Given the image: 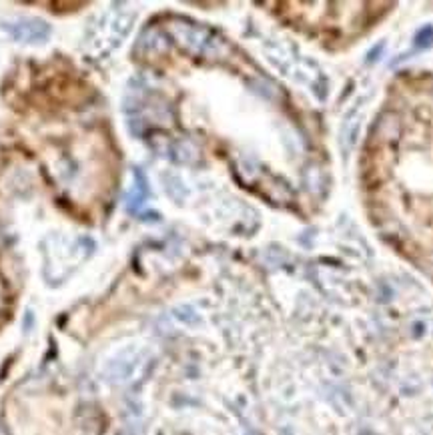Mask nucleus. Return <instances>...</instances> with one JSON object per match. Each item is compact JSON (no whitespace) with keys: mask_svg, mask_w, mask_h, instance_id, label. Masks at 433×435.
<instances>
[{"mask_svg":"<svg viewBox=\"0 0 433 435\" xmlns=\"http://www.w3.org/2000/svg\"><path fill=\"white\" fill-rule=\"evenodd\" d=\"M4 31L14 40L26 45H40L50 36V26L40 18H16L12 23L4 24Z\"/></svg>","mask_w":433,"mask_h":435,"instance_id":"1","label":"nucleus"}]
</instances>
